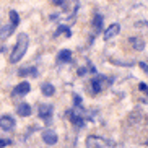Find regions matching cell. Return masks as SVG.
<instances>
[{
	"label": "cell",
	"mask_w": 148,
	"mask_h": 148,
	"mask_svg": "<svg viewBox=\"0 0 148 148\" xmlns=\"http://www.w3.org/2000/svg\"><path fill=\"white\" fill-rule=\"evenodd\" d=\"M28 44H29L28 34L26 33H21V34L18 36V41H16V44H15L13 52L10 56V62H12V64H16V62H20L23 59V56H25V52H26V49H28Z\"/></svg>",
	"instance_id": "obj_1"
},
{
	"label": "cell",
	"mask_w": 148,
	"mask_h": 148,
	"mask_svg": "<svg viewBox=\"0 0 148 148\" xmlns=\"http://www.w3.org/2000/svg\"><path fill=\"white\" fill-rule=\"evenodd\" d=\"M111 83H112V78H109L106 75H98L91 80V88L95 93H99L103 90H106L108 86H111Z\"/></svg>",
	"instance_id": "obj_2"
},
{
	"label": "cell",
	"mask_w": 148,
	"mask_h": 148,
	"mask_svg": "<svg viewBox=\"0 0 148 148\" xmlns=\"http://www.w3.org/2000/svg\"><path fill=\"white\" fill-rule=\"evenodd\" d=\"M86 148H114V145L103 137H96V135H90L86 138Z\"/></svg>",
	"instance_id": "obj_3"
},
{
	"label": "cell",
	"mask_w": 148,
	"mask_h": 148,
	"mask_svg": "<svg viewBox=\"0 0 148 148\" xmlns=\"http://www.w3.org/2000/svg\"><path fill=\"white\" fill-rule=\"evenodd\" d=\"M15 125H16V122H15V119L12 117V116L7 114V116H2V117H0V129H2V130H5V132L13 130Z\"/></svg>",
	"instance_id": "obj_4"
},
{
	"label": "cell",
	"mask_w": 148,
	"mask_h": 148,
	"mask_svg": "<svg viewBox=\"0 0 148 148\" xmlns=\"http://www.w3.org/2000/svg\"><path fill=\"white\" fill-rule=\"evenodd\" d=\"M52 106L51 104H41L39 109H38V116H39L42 121H49V119L52 117Z\"/></svg>",
	"instance_id": "obj_5"
},
{
	"label": "cell",
	"mask_w": 148,
	"mask_h": 148,
	"mask_svg": "<svg viewBox=\"0 0 148 148\" xmlns=\"http://www.w3.org/2000/svg\"><path fill=\"white\" fill-rule=\"evenodd\" d=\"M29 90H31L29 83H28V82H23V83H20L18 86H15L13 95H15V96H25V95H28V93H29Z\"/></svg>",
	"instance_id": "obj_6"
},
{
	"label": "cell",
	"mask_w": 148,
	"mask_h": 148,
	"mask_svg": "<svg viewBox=\"0 0 148 148\" xmlns=\"http://www.w3.org/2000/svg\"><path fill=\"white\" fill-rule=\"evenodd\" d=\"M69 119H70V122H72L75 127H83V125H85V117L80 116V114H77L75 111L69 112Z\"/></svg>",
	"instance_id": "obj_7"
},
{
	"label": "cell",
	"mask_w": 148,
	"mask_h": 148,
	"mask_svg": "<svg viewBox=\"0 0 148 148\" xmlns=\"http://www.w3.org/2000/svg\"><path fill=\"white\" fill-rule=\"evenodd\" d=\"M119 31H121V26H119L117 23H114V25H111V26H109L108 29L104 31V39H106V41L112 39L114 36H117V34H119Z\"/></svg>",
	"instance_id": "obj_8"
},
{
	"label": "cell",
	"mask_w": 148,
	"mask_h": 148,
	"mask_svg": "<svg viewBox=\"0 0 148 148\" xmlns=\"http://www.w3.org/2000/svg\"><path fill=\"white\" fill-rule=\"evenodd\" d=\"M42 140L47 145H56L57 143V134L54 130H44L42 132Z\"/></svg>",
	"instance_id": "obj_9"
},
{
	"label": "cell",
	"mask_w": 148,
	"mask_h": 148,
	"mask_svg": "<svg viewBox=\"0 0 148 148\" xmlns=\"http://www.w3.org/2000/svg\"><path fill=\"white\" fill-rule=\"evenodd\" d=\"M16 112L20 114V117H28L31 114V106L28 103H20L16 108Z\"/></svg>",
	"instance_id": "obj_10"
},
{
	"label": "cell",
	"mask_w": 148,
	"mask_h": 148,
	"mask_svg": "<svg viewBox=\"0 0 148 148\" xmlns=\"http://www.w3.org/2000/svg\"><path fill=\"white\" fill-rule=\"evenodd\" d=\"M70 60H72V52H70L69 49L60 51L59 56H57V62H59V64H67V62H70Z\"/></svg>",
	"instance_id": "obj_11"
},
{
	"label": "cell",
	"mask_w": 148,
	"mask_h": 148,
	"mask_svg": "<svg viewBox=\"0 0 148 148\" xmlns=\"http://www.w3.org/2000/svg\"><path fill=\"white\" fill-rule=\"evenodd\" d=\"M15 28H16V25H13V23H10V25L3 26L2 31H0V39H7L8 36H12V33L15 31Z\"/></svg>",
	"instance_id": "obj_12"
},
{
	"label": "cell",
	"mask_w": 148,
	"mask_h": 148,
	"mask_svg": "<svg viewBox=\"0 0 148 148\" xmlns=\"http://www.w3.org/2000/svg\"><path fill=\"white\" fill-rule=\"evenodd\" d=\"M130 44H132V47L137 49V51H143V47H145V42L142 38H130Z\"/></svg>",
	"instance_id": "obj_13"
},
{
	"label": "cell",
	"mask_w": 148,
	"mask_h": 148,
	"mask_svg": "<svg viewBox=\"0 0 148 148\" xmlns=\"http://www.w3.org/2000/svg\"><path fill=\"white\" fill-rule=\"evenodd\" d=\"M41 90H42V95H44V96H52L54 91H56V88H54L51 83H44Z\"/></svg>",
	"instance_id": "obj_14"
},
{
	"label": "cell",
	"mask_w": 148,
	"mask_h": 148,
	"mask_svg": "<svg viewBox=\"0 0 148 148\" xmlns=\"http://www.w3.org/2000/svg\"><path fill=\"white\" fill-rule=\"evenodd\" d=\"M93 26H95V29L99 33L101 28H103V16L101 15H96L95 16V21H93Z\"/></svg>",
	"instance_id": "obj_15"
},
{
	"label": "cell",
	"mask_w": 148,
	"mask_h": 148,
	"mask_svg": "<svg viewBox=\"0 0 148 148\" xmlns=\"http://www.w3.org/2000/svg\"><path fill=\"white\" fill-rule=\"evenodd\" d=\"M60 34H65L67 38L72 36V31L69 29V26H59V29L56 31V36H60Z\"/></svg>",
	"instance_id": "obj_16"
},
{
	"label": "cell",
	"mask_w": 148,
	"mask_h": 148,
	"mask_svg": "<svg viewBox=\"0 0 148 148\" xmlns=\"http://www.w3.org/2000/svg\"><path fill=\"white\" fill-rule=\"evenodd\" d=\"M26 73H31V75H36L38 72H36V69H21L20 72H18V75L20 77H23V75H26Z\"/></svg>",
	"instance_id": "obj_17"
},
{
	"label": "cell",
	"mask_w": 148,
	"mask_h": 148,
	"mask_svg": "<svg viewBox=\"0 0 148 148\" xmlns=\"http://www.w3.org/2000/svg\"><path fill=\"white\" fill-rule=\"evenodd\" d=\"M73 98H75V108H77V109H82V98H80L78 95H75Z\"/></svg>",
	"instance_id": "obj_18"
},
{
	"label": "cell",
	"mask_w": 148,
	"mask_h": 148,
	"mask_svg": "<svg viewBox=\"0 0 148 148\" xmlns=\"http://www.w3.org/2000/svg\"><path fill=\"white\" fill-rule=\"evenodd\" d=\"M138 90H140V91H143L145 95L148 96V85H145V83H140V85H138Z\"/></svg>",
	"instance_id": "obj_19"
},
{
	"label": "cell",
	"mask_w": 148,
	"mask_h": 148,
	"mask_svg": "<svg viewBox=\"0 0 148 148\" xmlns=\"http://www.w3.org/2000/svg\"><path fill=\"white\" fill-rule=\"evenodd\" d=\"M8 145H12V140H3V138H0V148L8 147Z\"/></svg>",
	"instance_id": "obj_20"
},
{
	"label": "cell",
	"mask_w": 148,
	"mask_h": 148,
	"mask_svg": "<svg viewBox=\"0 0 148 148\" xmlns=\"http://www.w3.org/2000/svg\"><path fill=\"white\" fill-rule=\"evenodd\" d=\"M52 3L54 5H64L65 3V0H52Z\"/></svg>",
	"instance_id": "obj_21"
},
{
	"label": "cell",
	"mask_w": 148,
	"mask_h": 148,
	"mask_svg": "<svg viewBox=\"0 0 148 148\" xmlns=\"http://www.w3.org/2000/svg\"><path fill=\"white\" fill-rule=\"evenodd\" d=\"M147 145H148V142H147Z\"/></svg>",
	"instance_id": "obj_22"
}]
</instances>
